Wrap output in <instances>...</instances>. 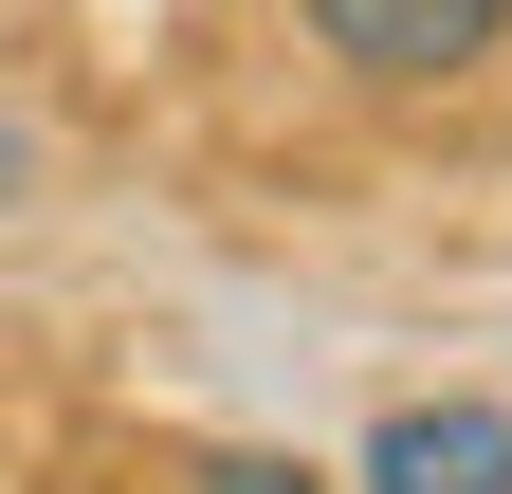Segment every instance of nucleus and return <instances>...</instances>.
<instances>
[{
	"mask_svg": "<svg viewBox=\"0 0 512 494\" xmlns=\"http://www.w3.org/2000/svg\"><path fill=\"white\" fill-rule=\"evenodd\" d=\"M512 0H311V37L348 55L366 92H439V74H476Z\"/></svg>",
	"mask_w": 512,
	"mask_h": 494,
	"instance_id": "obj_1",
	"label": "nucleus"
},
{
	"mask_svg": "<svg viewBox=\"0 0 512 494\" xmlns=\"http://www.w3.org/2000/svg\"><path fill=\"white\" fill-rule=\"evenodd\" d=\"M366 494H512V403H403L366 440Z\"/></svg>",
	"mask_w": 512,
	"mask_h": 494,
	"instance_id": "obj_2",
	"label": "nucleus"
},
{
	"mask_svg": "<svg viewBox=\"0 0 512 494\" xmlns=\"http://www.w3.org/2000/svg\"><path fill=\"white\" fill-rule=\"evenodd\" d=\"M183 494H311V458H183Z\"/></svg>",
	"mask_w": 512,
	"mask_h": 494,
	"instance_id": "obj_3",
	"label": "nucleus"
}]
</instances>
